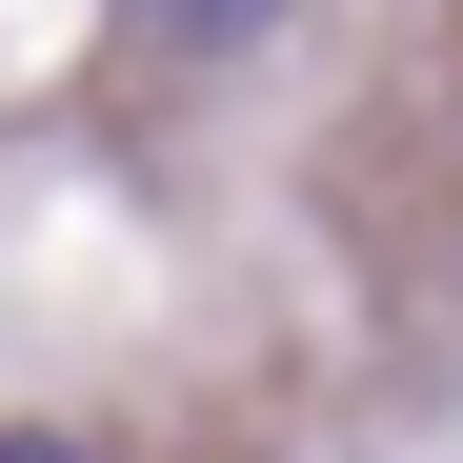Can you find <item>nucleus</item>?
<instances>
[{
  "mask_svg": "<svg viewBox=\"0 0 463 463\" xmlns=\"http://www.w3.org/2000/svg\"><path fill=\"white\" fill-rule=\"evenodd\" d=\"M121 21H141V41H162V61H222V41H262V21H282V0H121Z\"/></svg>",
  "mask_w": 463,
  "mask_h": 463,
  "instance_id": "obj_1",
  "label": "nucleus"
},
{
  "mask_svg": "<svg viewBox=\"0 0 463 463\" xmlns=\"http://www.w3.org/2000/svg\"><path fill=\"white\" fill-rule=\"evenodd\" d=\"M0 463H81V443H61V423H0Z\"/></svg>",
  "mask_w": 463,
  "mask_h": 463,
  "instance_id": "obj_2",
  "label": "nucleus"
}]
</instances>
